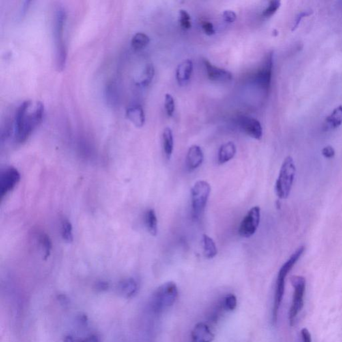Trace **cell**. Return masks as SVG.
I'll use <instances>...</instances> for the list:
<instances>
[{
	"mask_svg": "<svg viewBox=\"0 0 342 342\" xmlns=\"http://www.w3.org/2000/svg\"><path fill=\"white\" fill-rule=\"evenodd\" d=\"M44 115V104L40 101L33 103L31 100H26L20 104L14 121V138L17 143L22 144L29 139L42 122Z\"/></svg>",
	"mask_w": 342,
	"mask_h": 342,
	"instance_id": "obj_1",
	"label": "cell"
},
{
	"mask_svg": "<svg viewBox=\"0 0 342 342\" xmlns=\"http://www.w3.org/2000/svg\"><path fill=\"white\" fill-rule=\"evenodd\" d=\"M66 12L60 7L56 11L54 18V35L56 48V65L58 70L65 68L67 60V49L63 40V31L66 21Z\"/></svg>",
	"mask_w": 342,
	"mask_h": 342,
	"instance_id": "obj_2",
	"label": "cell"
},
{
	"mask_svg": "<svg viewBox=\"0 0 342 342\" xmlns=\"http://www.w3.org/2000/svg\"><path fill=\"white\" fill-rule=\"evenodd\" d=\"M178 288L174 282L162 284L155 291L151 300L153 311L159 313L171 307L178 298Z\"/></svg>",
	"mask_w": 342,
	"mask_h": 342,
	"instance_id": "obj_3",
	"label": "cell"
},
{
	"mask_svg": "<svg viewBox=\"0 0 342 342\" xmlns=\"http://www.w3.org/2000/svg\"><path fill=\"white\" fill-rule=\"evenodd\" d=\"M296 168L292 157L287 156L284 160L280 169L279 177L276 183V192L281 199L289 197L294 181Z\"/></svg>",
	"mask_w": 342,
	"mask_h": 342,
	"instance_id": "obj_4",
	"label": "cell"
},
{
	"mask_svg": "<svg viewBox=\"0 0 342 342\" xmlns=\"http://www.w3.org/2000/svg\"><path fill=\"white\" fill-rule=\"evenodd\" d=\"M211 188L207 181H199L191 188V203L194 218H199L203 214L210 195Z\"/></svg>",
	"mask_w": 342,
	"mask_h": 342,
	"instance_id": "obj_5",
	"label": "cell"
},
{
	"mask_svg": "<svg viewBox=\"0 0 342 342\" xmlns=\"http://www.w3.org/2000/svg\"><path fill=\"white\" fill-rule=\"evenodd\" d=\"M291 282L294 287L295 291L293 293L292 304L289 310V319L291 326H293L299 312L304 307L306 280L302 276H293L291 277Z\"/></svg>",
	"mask_w": 342,
	"mask_h": 342,
	"instance_id": "obj_6",
	"label": "cell"
},
{
	"mask_svg": "<svg viewBox=\"0 0 342 342\" xmlns=\"http://www.w3.org/2000/svg\"><path fill=\"white\" fill-rule=\"evenodd\" d=\"M260 218V207L256 206L250 209L239 226V234L240 236L249 238L255 234L259 227Z\"/></svg>",
	"mask_w": 342,
	"mask_h": 342,
	"instance_id": "obj_7",
	"label": "cell"
},
{
	"mask_svg": "<svg viewBox=\"0 0 342 342\" xmlns=\"http://www.w3.org/2000/svg\"><path fill=\"white\" fill-rule=\"evenodd\" d=\"M273 68H274V52L267 54L262 66L255 74V80L261 89L268 91L272 82Z\"/></svg>",
	"mask_w": 342,
	"mask_h": 342,
	"instance_id": "obj_8",
	"label": "cell"
},
{
	"mask_svg": "<svg viewBox=\"0 0 342 342\" xmlns=\"http://www.w3.org/2000/svg\"><path fill=\"white\" fill-rule=\"evenodd\" d=\"M21 179L20 172L14 166H8L1 172L0 175V196L5 197L12 191Z\"/></svg>",
	"mask_w": 342,
	"mask_h": 342,
	"instance_id": "obj_9",
	"label": "cell"
},
{
	"mask_svg": "<svg viewBox=\"0 0 342 342\" xmlns=\"http://www.w3.org/2000/svg\"><path fill=\"white\" fill-rule=\"evenodd\" d=\"M237 124L250 137L260 140L263 136V128L260 122L253 117L240 116L237 119Z\"/></svg>",
	"mask_w": 342,
	"mask_h": 342,
	"instance_id": "obj_10",
	"label": "cell"
},
{
	"mask_svg": "<svg viewBox=\"0 0 342 342\" xmlns=\"http://www.w3.org/2000/svg\"><path fill=\"white\" fill-rule=\"evenodd\" d=\"M203 63L206 69L207 76L211 81L225 82L232 80L233 75L229 71L214 66L206 59L203 60Z\"/></svg>",
	"mask_w": 342,
	"mask_h": 342,
	"instance_id": "obj_11",
	"label": "cell"
},
{
	"mask_svg": "<svg viewBox=\"0 0 342 342\" xmlns=\"http://www.w3.org/2000/svg\"><path fill=\"white\" fill-rule=\"evenodd\" d=\"M204 160V155L201 148L198 145H192L188 149L186 157V166L188 171H192L199 168Z\"/></svg>",
	"mask_w": 342,
	"mask_h": 342,
	"instance_id": "obj_12",
	"label": "cell"
},
{
	"mask_svg": "<svg viewBox=\"0 0 342 342\" xmlns=\"http://www.w3.org/2000/svg\"><path fill=\"white\" fill-rule=\"evenodd\" d=\"M215 335L204 323H199L191 333V342H212Z\"/></svg>",
	"mask_w": 342,
	"mask_h": 342,
	"instance_id": "obj_13",
	"label": "cell"
},
{
	"mask_svg": "<svg viewBox=\"0 0 342 342\" xmlns=\"http://www.w3.org/2000/svg\"><path fill=\"white\" fill-rule=\"evenodd\" d=\"M193 72V63L187 59L179 63L176 70V78L179 85L184 86L189 81Z\"/></svg>",
	"mask_w": 342,
	"mask_h": 342,
	"instance_id": "obj_14",
	"label": "cell"
},
{
	"mask_svg": "<svg viewBox=\"0 0 342 342\" xmlns=\"http://www.w3.org/2000/svg\"><path fill=\"white\" fill-rule=\"evenodd\" d=\"M126 115L130 122L138 128H141L145 124V114L141 106L134 105L128 108Z\"/></svg>",
	"mask_w": 342,
	"mask_h": 342,
	"instance_id": "obj_15",
	"label": "cell"
},
{
	"mask_svg": "<svg viewBox=\"0 0 342 342\" xmlns=\"http://www.w3.org/2000/svg\"><path fill=\"white\" fill-rule=\"evenodd\" d=\"M237 148L233 142H228L220 147L218 153V162L223 164L233 159L236 155Z\"/></svg>",
	"mask_w": 342,
	"mask_h": 342,
	"instance_id": "obj_16",
	"label": "cell"
},
{
	"mask_svg": "<svg viewBox=\"0 0 342 342\" xmlns=\"http://www.w3.org/2000/svg\"><path fill=\"white\" fill-rule=\"evenodd\" d=\"M155 74V69L154 66H153L152 63H148L145 68H144L143 72H142L137 82H136V85L138 87L141 88L147 87L152 82Z\"/></svg>",
	"mask_w": 342,
	"mask_h": 342,
	"instance_id": "obj_17",
	"label": "cell"
},
{
	"mask_svg": "<svg viewBox=\"0 0 342 342\" xmlns=\"http://www.w3.org/2000/svg\"><path fill=\"white\" fill-rule=\"evenodd\" d=\"M162 142L164 154L167 159H170L173 155L174 149V139L173 132L170 128L164 129L162 133Z\"/></svg>",
	"mask_w": 342,
	"mask_h": 342,
	"instance_id": "obj_18",
	"label": "cell"
},
{
	"mask_svg": "<svg viewBox=\"0 0 342 342\" xmlns=\"http://www.w3.org/2000/svg\"><path fill=\"white\" fill-rule=\"evenodd\" d=\"M145 220L148 231L153 236H156L158 233V220L154 209H149L146 212Z\"/></svg>",
	"mask_w": 342,
	"mask_h": 342,
	"instance_id": "obj_19",
	"label": "cell"
},
{
	"mask_svg": "<svg viewBox=\"0 0 342 342\" xmlns=\"http://www.w3.org/2000/svg\"><path fill=\"white\" fill-rule=\"evenodd\" d=\"M326 128L332 129L339 127L342 124V106L334 109L332 113L326 119Z\"/></svg>",
	"mask_w": 342,
	"mask_h": 342,
	"instance_id": "obj_20",
	"label": "cell"
},
{
	"mask_svg": "<svg viewBox=\"0 0 342 342\" xmlns=\"http://www.w3.org/2000/svg\"><path fill=\"white\" fill-rule=\"evenodd\" d=\"M137 289V283L132 278L124 280L120 284V290L121 293L126 298H130L135 294Z\"/></svg>",
	"mask_w": 342,
	"mask_h": 342,
	"instance_id": "obj_21",
	"label": "cell"
},
{
	"mask_svg": "<svg viewBox=\"0 0 342 342\" xmlns=\"http://www.w3.org/2000/svg\"><path fill=\"white\" fill-rule=\"evenodd\" d=\"M203 249L204 254L207 259H213L218 254V249L214 239L209 235L204 234L203 235Z\"/></svg>",
	"mask_w": 342,
	"mask_h": 342,
	"instance_id": "obj_22",
	"label": "cell"
},
{
	"mask_svg": "<svg viewBox=\"0 0 342 342\" xmlns=\"http://www.w3.org/2000/svg\"><path fill=\"white\" fill-rule=\"evenodd\" d=\"M150 43V38L145 33L138 32L132 37L131 46L135 50H141L147 47Z\"/></svg>",
	"mask_w": 342,
	"mask_h": 342,
	"instance_id": "obj_23",
	"label": "cell"
},
{
	"mask_svg": "<svg viewBox=\"0 0 342 342\" xmlns=\"http://www.w3.org/2000/svg\"><path fill=\"white\" fill-rule=\"evenodd\" d=\"M62 237L65 242L70 244L73 242V227L72 223L68 219H63L62 222Z\"/></svg>",
	"mask_w": 342,
	"mask_h": 342,
	"instance_id": "obj_24",
	"label": "cell"
},
{
	"mask_svg": "<svg viewBox=\"0 0 342 342\" xmlns=\"http://www.w3.org/2000/svg\"><path fill=\"white\" fill-rule=\"evenodd\" d=\"M281 6V1L279 0H273L270 1L268 6L263 11L262 16L265 18H270L274 16Z\"/></svg>",
	"mask_w": 342,
	"mask_h": 342,
	"instance_id": "obj_25",
	"label": "cell"
},
{
	"mask_svg": "<svg viewBox=\"0 0 342 342\" xmlns=\"http://www.w3.org/2000/svg\"><path fill=\"white\" fill-rule=\"evenodd\" d=\"M40 243L43 249H44V259L49 257L52 249V242L50 237L46 234H42L40 237Z\"/></svg>",
	"mask_w": 342,
	"mask_h": 342,
	"instance_id": "obj_26",
	"label": "cell"
},
{
	"mask_svg": "<svg viewBox=\"0 0 342 342\" xmlns=\"http://www.w3.org/2000/svg\"><path fill=\"white\" fill-rule=\"evenodd\" d=\"M179 22L183 30H189L192 27L191 18L186 10H181L179 12Z\"/></svg>",
	"mask_w": 342,
	"mask_h": 342,
	"instance_id": "obj_27",
	"label": "cell"
},
{
	"mask_svg": "<svg viewBox=\"0 0 342 342\" xmlns=\"http://www.w3.org/2000/svg\"><path fill=\"white\" fill-rule=\"evenodd\" d=\"M164 108L168 117H173L175 110V102L173 97L170 94H166L164 98Z\"/></svg>",
	"mask_w": 342,
	"mask_h": 342,
	"instance_id": "obj_28",
	"label": "cell"
},
{
	"mask_svg": "<svg viewBox=\"0 0 342 342\" xmlns=\"http://www.w3.org/2000/svg\"><path fill=\"white\" fill-rule=\"evenodd\" d=\"M224 308L229 311H233L237 307V298L233 294H229L225 297L223 302Z\"/></svg>",
	"mask_w": 342,
	"mask_h": 342,
	"instance_id": "obj_29",
	"label": "cell"
},
{
	"mask_svg": "<svg viewBox=\"0 0 342 342\" xmlns=\"http://www.w3.org/2000/svg\"><path fill=\"white\" fill-rule=\"evenodd\" d=\"M312 14H313V11L310 10L304 11V12H300V14H298V16H297L296 18H295L294 24H293L291 31H295V30L298 29V26L300 25L301 21H302L303 18H305V17L309 16Z\"/></svg>",
	"mask_w": 342,
	"mask_h": 342,
	"instance_id": "obj_30",
	"label": "cell"
},
{
	"mask_svg": "<svg viewBox=\"0 0 342 342\" xmlns=\"http://www.w3.org/2000/svg\"><path fill=\"white\" fill-rule=\"evenodd\" d=\"M202 29L204 31L205 34L207 35H213L216 33L214 24L208 21H204L201 24Z\"/></svg>",
	"mask_w": 342,
	"mask_h": 342,
	"instance_id": "obj_31",
	"label": "cell"
},
{
	"mask_svg": "<svg viewBox=\"0 0 342 342\" xmlns=\"http://www.w3.org/2000/svg\"><path fill=\"white\" fill-rule=\"evenodd\" d=\"M224 21L228 24L233 23L237 19V15L232 10H225L222 14Z\"/></svg>",
	"mask_w": 342,
	"mask_h": 342,
	"instance_id": "obj_32",
	"label": "cell"
},
{
	"mask_svg": "<svg viewBox=\"0 0 342 342\" xmlns=\"http://www.w3.org/2000/svg\"><path fill=\"white\" fill-rule=\"evenodd\" d=\"M321 153H322L323 156L327 158H333L335 156V150L331 146L323 148L321 151Z\"/></svg>",
	"mask_w": 342,
	"mask_h": 342,
	"instance_id": "obj_33",
	"label": "cell"
},
{
	"mask_svg": "<svg viewBox=\"0 0 342 342\" xmlns=\"http://www.w3.org/2000/svg\"><path fill=\"white\" fill-rule=\"evenodd\" d=\"M301 334H302L303 342H311V334H310V333L309 331H308V329H302Z\"/></svg>",
	"mask_w": 342,
	"mask_h": 342,
	"instance_id": "obj_34",
	"label": "cell"
},
{
	"mask_svg": "<svg viewBox=\"0 0 342 342\" xmlns=\"http://www.w3.org/2000/svg\"><path fill=\"white\" fill-rule=\"evenodd\" d=\"M82 342H100L98 337L96 336H91L90 337L86 338Z\"/></svg>",
	"mask_w": 342,
	"mask_h": 342,
	"instance_id": "obj_35",
	"label": "cell"
},
{
	"mask_svg": "<svg viewBox=\"0 0 342 342\" xmlns=\"http://www.w3.org/2000/svg\"><path fill=\"white\" fill-rule=\"evenodd\" d=\"M108 285V284L106 282H100L98 284V288L100 289H107Z\"/></svg>",
	"mask_w": 342,
	"mask_h": 342,
	"instance_id": "obj_36",
	"label": "cell"
},
{
	"mask_svg": "<svg viewBox=\"0 0 342 342\" xmlns=\"http://www.w3.org/2000/svg\"><path fill=\"white\" fill-rule=\"evenodd\" d=\"M63 342H74V341L71 336H68V337L65 338L64 341H63Z\"/></svg>",
	"mask_w": 342,
	"mask_h": 342,
	"instance_id": "obj_37",
	"label": "cell"
}]
</instances>
